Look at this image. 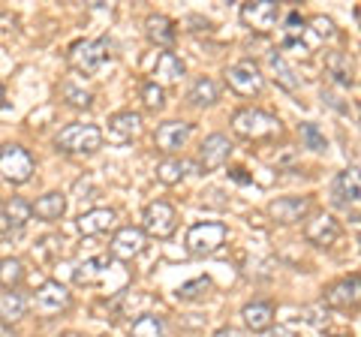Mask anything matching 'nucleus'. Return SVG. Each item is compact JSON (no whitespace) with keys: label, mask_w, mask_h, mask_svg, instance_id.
I'll return each instance as SVG.
<instances>
[{"label":"nucleus","mask_w":361,"mask_h":337,"mask_svg":"<svg viewBox=\"0 0 361 337\" xmlns=\"http://www.w3.org/2000/svg\"><path fill=\"white\" fill-rule=\"evenodd\" d=\"M58 148L63 154H94L97 148H103V130L94 123H70L61 130Z\"/></svg>","instance_id":"1"},{"label":"nucleus","mask_w":361,"mask_h":337,"mask_svg":"<svg viewBox=\"0 0 361 337\" xmlns=\"http://www.w3.org/2000/svg\"><path fill=\"white\" fill-rule=\"evenodd\" d=\"M232 127L244 139H268V136H274V133H280V121L262 109H241L238 115L232 118Z\"/></svg>","instance_id":"2"},{"label":"nucleus","mask_w":361,"mask_h":337,"mask_svg":"<svg viewBox=\"0 0 361 337\" xmlns=\"http://www.w3.org/2000/svg\"><path fill=\"white\" fill-rule=\"evenodd\" d=\"M33 175V157L21 145H4L0 151V178L9 184H27Z\"/></svg>","instance_id":"3"},{"label":"nucleus","mask_w":361,"mask_h":337,"mask_svg":"<svg viewBox=\"0 0 361 337\" xmlns=\"http://www.w3.org/2000/svg\"><path fill=\"white\" fill-rule=\"evenodd\" d=\"M226 241V226L223 223H196L187 232V250L193 256H214Z\"/></svg>","instance_id":"4"},{"label":"nucleus","mask_w":361,"mask_h":337,"mask_svg":"<svg viewBox=\"0 0 361 337\" xmlns=\"http://www.w3.org/2000/svg\"><path fill=\"white\" fill-rule=\"evenodd\" d=\"M109 49H111V42L106 37L90 39V42H78V46H73V51H70V61L78 73H97L99 66L109 61Z\"/></svg>","instance_id":"5"},{"label":"nucleus","mask_w":361,"mask_h":337,"mask_svg":"<svg viewBox=\"0 0 361 337\" xmlns=\"http://www.w3.org/2000/svg\"><path fill=\"white\" fill-rule=\"evenodd\" d=\"M226 82H229V87L235 94H241V97H256L259 91H262V85H265V78L262 73H259V66L250 63V61H244V63H235L226 70Z\"/></svg>","instance_id":"6"},{"label":"nucleus","mask_w":361,"mask_h":337,"mask_svg":"<svg viewBox=\"0 0 361 337\" xmlns=\"http://www.w3.org/2000/svg\"><path fill=\"white\" fill-rule=\"evenodd\" d=\"M142 220H145V232L154 235V238H169L178 226V214L169 202H151V205L145 208Z\"/></svg>","instance_id":"7"},{"label":"nucleus","mask_w":361,"mask_h":337,"mask_svg":"<svg viewBox=\"0 0 361 337\" xmlns=\"http://www.w3.org/2000/svg\"><path fill=\"white\" fill-rule=\"evenodd\" d=\"M277 16H280V6L274 0H253V4L241 6V21L256 33H268L277 25Z\"/></svg>","instance_id":"8"},{"label":"nucleus","mask_w":361,"mask_h":337,"mask_svg":"<svg viewBox=\"0 0 361 337\" xmlns=\"http://www.w3.org/2000/svg\"><path fill=\"white\" fill-rule=\"evenodd\" d=\"M229 154H232L229 136L214 133V136H208L205 142H202V148H199V168H202V172H217L220 166H226Z\"/></svg>","instance_id":"9"},{"label":"nucleus","mask_w":361,"mask_h":337,"mask_svg":"<svg viewBox=\"0 0 361 337\" xmlns=\"http://www.w3.org/2000/svg\"><path fill=\"white\" fill-rule=\"evenodd\" d=\"M190 130H193V127H190L187 121H166V123H160V130H157L154 142H157V148H160V151L175 154V151H180L187 145Z\"/></svg>","instance_id":"10"},{"label":"nucleus","mask_w":361,"mask_h":337,"mask_svg":"<svg viewBox=\"0 0 361 337\" xmlns=\"http://www.w3.org/2000/svg\"><path fill=\"white\" fill-rule=\"evenodd\" d=\"M304 235H307V241L316 244V247H331L337 238H341V223H337L331 214H316L310 223H307V229H304Z\"/></svg>","instance_id":"11"},{"label":"nucleus","mask_w":361,"mask_h":337,"mask_svg":"<svg viewBox=\"0 0 361 337\" xmlns=\"http://www.w3.org/2000/svg\"><path fill=\"white\" fill-rule=\"evenodd\" d=\"M142 250H145V232L135 226H123L115 232V238H111V256H115V259H133V256H139Z\"/></svg>","instance_id":"12"},{"label":"nucleus","mask_w":361,"mask_h":337,"mask_svg":"<svg viewBox=\"0 0 361 337\" xmlns=\"http://www.w3.org/2000/svg\"><path fill=\"white\" fill-rule=\"evenodd\" d=\"M268 211H271V217L280 223H298L310 211V199L307 196H283V199L271 202Z\"/></svg>","instance_id":"13"},{"label":"nucleus","mask_w":361,"mask_h":337,"mask_svg":"<svg viewBox=\"0 0 361 337\" xmlns=\"http://www.w3.org/2000/svg\"><path fill=\"white\" fill-rule=\"evenodd\" d=\"M37 307L42 313H61L63 307H70V292L58 280H49L37 289Z\"/></svg>","instance_id":"14"},{"label":"nucleus","mask_w":361,"mask_h":337,"mask_svg":"<svg viewBox=\"0 0 361 337\" xmlns=\"http://www.w3.org/2000/svg\"><path fill=\"white\" fill-rule=\"evenodd\" d=\"M331 202L341 208H349L358 202V168H346V172H341L334 178L331 184Z\"/></svg>","instance_id":"15"},{"label":"nucleus","mask_w":361,"mask_h":337,"mask_svg":"<svg viewBox=\"0 0 361 337\" xmlns=\"http://www.w3.org/2000/svg\"><path fill=\"white\" fill-rule=\"evenodd\" d=\"M180 75H184V61H180L175 51H163L160 58H157V66H154V85L169 87V85L180 82Z\"/></svg>","instance_id":"16"},{"label":"nucleus","mask_w":361,"mask_h":337,"mask_svg":"<svg viewBox=\"0 0 361 337\" xmlns=\"http://www.w3.org/2000/svg\"><path fill=\"white\" fill-rule=\"evenodd\" d=\"M325 305L337 307V310L355 307L358 305V277H346L341 283L329 286V292H325Z\"/></svg>","instance_id":"17"},{"label":"nucleus","mask_w":361,"mask_h":337,"mask_svg":"<svg viewBox=\"0 0 361 337\" xmlns=\"http://www.w3.org/2000/svg\"><path fill=\"white\" fill-rule=\"evenodd\" d=\"M30 202H25V199H18V196H13L6 202L4 208H0V229H21L25 223L30 220Z\"/></svg>","instance_id":"18"},{"label":"nucleus","mask_w":361,"mask_h":337,"mask_svg":"<svg viewBox=\"0 0 361 337\" xmlns=\"http://www.w3.org/2000/svg\"><path fill=\"white\" fill-rule=\"evenodd\" d=\"M241 319L250 331H268L271 322H274V305L271 301H253L241 310Z\"/></svg>","instance_id":"19"},{"label":"nucleus","mask_w":361,"mask_h":337,"mask_svg":"<svg viewBox=\"0 0 361 337\" xmlns=\"http://www.w3.org/2000/svg\"><path fill=\"white\" fill-rule=\"evenodd\" d=\"M115 220H118V214L111 208H94V211H87V214L78 217V229L85 235H99V232L115 229Z\"/></svg>","instance_id":"20"},{"label":"nucleus","mask_w":361,"mask_h":337,"mask_svg":"<svg viewBox=\"0 0 361 337\" xmlns=\"http://www.w3.org/2000/svg\"><path fill=\"white\" fill-rule=\"evenodd\" d=\"M30 211L39 220H61L63 211H66V199H63V193H58V190H51V193H45L33 202Z\"/></svg>","instance_id":"21"},{"label":"nucleus","mask_w":361,"mask_h":337,"mask_svg":"<svg viewBox=\"0 0 361 337\" xmlns=\"http://www.w3.org/2000/svg\"><path fill=\"white\" fill-rule=\"evenodd\" d=\"M145 27H148V39L154 42V46L169 49L175 42V21L169 16H151L148 21H145Z\"/></svg>","instance_id":"22"},{"label":"nucleus","mask_w":361,"mask_h":337,"mask_svg":"<svg viewBox=\"0 0 361 337\" xmlns=\"http://www.w3.org/2000/svg\"><path fill=\"white\" fill-rule=\"evenodd\" d=\"M25 310H27V301H25L21 292L6 289L4 295H0V322L13 325V322H18L21 317H25Z\"/></svg>","instance_id":"23"},{"label":"nucleus","mask_w":361,"mask_h":337,"mask_svg":"<svg viewBox=\"0 0 361 337\" xmlns=\"http://www.w3.org/2000/svg\"><path fill=\"white\" fill-rule=\"evenodd\" d=\"M139 130H142V118L135 111H118L111 118V139L115 142H130Z\"/></svg>","instance_id":"24"},{"label":"nucleus","mask_w":361,"mask_h":337,"mask_svg":"<svg viewBox=\"0 0 361 337\" xmlns=\"http://www.w3.org/2000/svg\"><path fill=\"white\" fill-rule=\"evenodd\" d=\"M325 66H329V73H331L341 85H346V87L355 85V66H353V61H349V54L331 51L329 58H325Z\"/></svg>","instance_id":"25"},{"label":"nucleus","mask_w":361,"mask_h":337,"mask_svg":"<svg viewBox=\"0 0 361 337\" xmlns=\"http://www.w3.org/2000/svg\"><path fill=\"white\" fill-rule=\"evenodd\" d=\"M130 334L133 337H163L166 334V325H163L160 317H154V313H142V317L133 322Z\"/></svg>","instance_id":"26"},{"label":"nucleus","mask_w":361,"mask_h":337,"mask_svg":"<svg viewBox=\"0 0 361 337\" xmlns=\"http://www.w3.org/2000/svg\"><path fill=\"white\" fill-rule=\"evenodd\" d=\"M187 168H193V163H184V160H163L160 166H157V178H160L163 184H178L180 178L187 175Z\"/></svg>","instance_id":"27"},{"label":"nucleus","mask_w":361,"mask_h":337,"mask_svg":"<svg viewBox=\"0 0 361 337\" xmlns=\"http://www.w3.org/2000/svg\"><path fill=\"white\" fill-rule=\"evenodd\" d=\"M111 268L109 259H103V256H97V259H87L85 265H78V271H75V283H94L97 277H103L106 271Z\"/></svg>","instance_id":"28"},{"label":"nucleus","mask_w":361,"mask_h":337,"mask_svg":"<svg viewBox=\"0 0 361 337\" xmlns=\"http://www.w3.org/2000/svg\"><path fill=\"white\" fill-rule=\"evenodd\" d=\"M268 66H271V70H274V78H277V82L286 87V91H295V87H298V78L292 75V70L286 66V61L280 58L277 51H271V54H268Z\"/></svg>","instance_id":"29"},{"label":"nucleus","mask_w":361,"mask_h":337,"mask_svg":"<svg viewBox=\"0 0 361 337\" xmlns=\"http://www.w3.org/2000/svg\"><path fill=\"white\" fill-rule=\"evenodd\" d=\"M190 99H193L196 106H214L217 103V85H214L211 78H199L193 85V91H190Z\"/></svg>","instance_id":"30"},{"label":"nucleus","mask_w":361,"mask_h":337,"mask_svg":"<svg viewBox=\"0 0 361 337\" xmlns=\"http://www.w3.org/2000/svg\"><path fill=\"white\" fill-rule=\"evenodd\" d=\"M21 280H25V265H21L18 259H4L0 262V283H4L6 289H16Z\"/></svg>","instance_id":"31"},{"label":"nucleus","mask_w":361,"mask_h":337,"mask_svg":"<svg viewBox=\"0 0 361 337\" xmlns=\"http://www.w3.org/2000/svg\"><path fill=\"white\" fill-rule=\"evenodd\" d=\"M211 289V280L208 277H196V280H190V283H184L178 289V298H184V301H193V298H202L205 292Z\"/></svg>","instance_id":"32"},{"label":"nucleus","mask_w":361,"mask_h":337,"mask_svg":"<svg viewBox=\"0 0 361 337\" xmlns=\"http://www.w3.org/2000/svg\"><path fill=\"white\" fill-rule=\"evenodd\" d=\"M63 97H66V103L70 106H78V109H87L90 106V91H82V87H75V85H63Z\"/></svg>","instance_id":"33"},{"label":"nucleus","mask_w":361,"mask_h":337,"mask_svg":"<svg viewBox=\"0 0 361 337\" xmlns=\"http://www.w3.org/2000/svg\"><path fill=\"white\" fill-rule=\"evenodd\" d=\"M301 33H304V21L298 13H289L286 16V46H295L301 42Z\"/></svg>","instance_id":"34"},{"label":"nucleus","mask_w":361,"mask_h":337,"mask_svg":"<svg viewBox=\"0 0 361 337\" xmlns=\"http://www.w3.org/2000/svg\"><path fill=\"white\" fill-rule=\"evenodd\" d=\"M301 136H304V142H307L310 151H322V148H325V136H322L319 130H316V123H304V127H301Z\"/></svg>","instance_id":"35"},{"label":"nucleus","mask_w":361,"mask_h":337,"mask_svg":"<svg viewBox=\"0 0 361 337\" xmlns=\"http://www.w3.org/2000/svg\"><path fill=\"white\" fill-rule=\"evenodd\" d=\"M142 99H145V106H148L151 111L163 109V87H157L154 82L145 85V87H142Z\"/></svg>","instance_id":"36"},{"label":"nucleus","mask_w":361,"mask_h":337,"mask_svg":"<svg viewBox=\"0 0 361 337\" xmlns=\"http://www.w3.org/2000/svg\"><path fill=\"white\" fill-rule=\"evenodd\" d=\"M313 27H316V33H319V37H334V25H331V18H325V16H316L313 18Z\"/></svg>","instance_id":"37"},{"label":"nucleus","mask_w":361,"mask_h":337,"mask_svg":"<svg viewBox=\"0 0 361 337\" xmlns=\"http://www.w3.org/2000/svg\"><path fill=\"white\" fill-rule=\"evenodd\" d=\"M214 337H244L238 329H220V331H214Z\"/></svg>","instance_id":"38"},{"label":"nucleus","mask_w":361,"mask_h":337,"mask_svg":"<svg viewBox=\"0 0 361 337\" xmlns=\"http://www.w3.org/2000/svg\"><path fill=\"white\" fill-rule=\"evenodd\" d=\"M232 178H235L238 184H247V181H250V178L244 175V168H232Z\"/></svg>","instance_id":"39"},{"label":"nucleus","mask_w":361,"mask_h":337,"mask_svg":"<svg viewBox=\"0 0 361 337\" xmlns=\"http://www.w3.org/2000/svg\"><path fill=\"white\" fill-rule=\"evenodd\" d=\"M271 337H289V331L286 329H277V331H271Z\"/></svg>","instance_id":"40"},{"label":"nucleus","mask_w":361,"mask_h":337,"mask_svg":"<svg viewBox=\"0 0 361 337\" xmlns=\"http://www.w3.org/2000/svg\"><path fill=\"white\" fill-rule=\"evenodd\" d=\"M0 99H4V85H0Z\"/></svg>","instance_id":"41"}]
</instances>
